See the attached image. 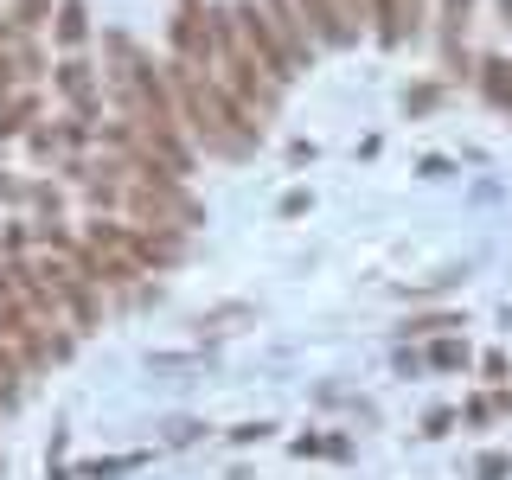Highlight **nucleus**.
Wrapping results in <instances>:
<instances>
[{"instance_id":"nucleus-2","label":"nucleus","mask_w":512,"mask_h":480,"mask_svg":"<svg viewBox=\"0 0 512 480\" xmlns=\"http://www.w3.org/2000/svg\"><path fill=\"white\" fill-rule=\"evenodd\" d=\"M58 90L71 96L77 109H90V103H96V77H90V64H84V58H64V64H58Z\"/></svg>"},{"instance_id":"nucleus-10","label":"nucleus","mask_w":512,"mask_h":480,"mask_svg":"<svg viewBox=\"0 0 512 480\" xmlns=\"http://www.w3.org/2000/svg\"><path fill=\"white\" fill-rule=\"evenodd\" d=\"M500 20H506V26H512V0H500Z\"/></svg>"},{"instance_id":"nucleus-6","label":"nucleus","mask_w":512,"mask_h":480,"mask_svg":"<svg viewBox=\"0 0 512 480\" xmlns=\"http://www.w3.org/2000/svg\"><path fill=\"white\" fill-rule=\"evenodd\" d=\"M468 7H474V0H442V13H448V20H442V26H448V45H455V32L468 26Z\"/></svg>"},{"instance_id":"nucleus-5","label":"nucleus","mask_w":512,"mask_h":480,"mask_svg":"<svg viewBox=\"0 0 512 480\" xmlns=\"http://www.w3.org/2000/svg\"><path fill=\"white\" fill-rule=\"evenodd\" d=\"M52 13V0H13V26H39Z\"/></svg>"},{"instance_id":"nucleus-11","label":"nucleus","mask_w":512,"mask_h":480,"mask_svg":"<svg viewBox=\"0 0 512 480\" xmlns=\"http://www.w3.org/2000/svg\"><path fill=\"white\" fill-rule=\"evenodd\" d=\"M7 192H13V180H0V199H7Z\"/></svg>"},{"instance_id":"nucleus-1","label":"nucleus","mask_w":512,"mask_h":480,"mask_svg":"<svg viewBox=\"0 0 512 480\" xmlns=\"http://www.w3.org/2000/svg\"><path fill=\"white\" fill-rule=\"evenodd\" d=\"M295 13H301V20H308V26H314V32H320L327 45H352V39H359V32L346 26L340 0H295Z\"/></svg>"},{"instance_id":"nucleus-3","label":"nucleus","mask_w":512,"mask_h":480,"mask_svg":"<svg viewBox=\"0 0 512 480\" xmlns=\"http://www.w3.org/2000/svg\"><path fill=\"white\" fill-rule=\"evenodd\" d=\"M480 96L493 109H512V58H487L480 64Z\"/></svg>"},{"instance_id":"nucleus-9","label":"nucleus","mask_w":512,"mask_h":480,"mask_svg":"<svg viewBox=\"0 0 512 480\" xmlns=\"http://www.w3.org/2000/svg\"><path fill=\"white\" fill-rule=\"evenodd\" d=\"M7 84H13V64H7V58H0V96H7Z\"/></svg>"},{"instance_id":"nucleus-8","label":"nucleus","mask_w":512,"mask_h":480,"mask_svg":"<svg viewBox=\"0 0 512 480\" xmlns=\"http://www.w3.org/2000/svg\"><path fill=\"white\" fill-rule=\"evenodd\" d=\"M359 7H365V0H340V13H346V26H352V32H359Z\"/></svg>"},{"instance_id":"nucleus-4","label":"nucleus","mask_w":512,"mask_h":480,"mask_svg":"<svg viewBox=\"0 0 512 480\" xmlns=\"http://www.w3.org/2000/svg\"><path fill=\"white\" fill-rule=\"evenodd\" d=\"M90 39V20H84V0H58V45L71 52V45Z\"/></svg>"},{"instance_id":"nucleus-7","label":"nucleus","mask_w":512,"mask_h":480,"mask_svg":"<svg viewBox=\"0 0 512 480\" xmlns=\"http://www.w3.org/2000/svg\"><path fill=\"white\" fill-rule=\"evenodd\" d=\"M429 359H436V365H468V346H455V340H442L436 352H429Z\"/></svg>"}]
</instances>
